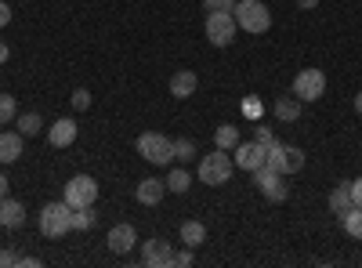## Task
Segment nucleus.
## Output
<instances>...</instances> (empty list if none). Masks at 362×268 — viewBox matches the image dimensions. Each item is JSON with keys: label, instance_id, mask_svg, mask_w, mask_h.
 <instances>
[{"label": "nucleus", "instance_id": "bb28decb", "mask_svg": "<svg viewBox=\"0 0 362 268\" xmlns=\"http://www.w3.org/2000/svg\"><path fill=\"white\" fill-rule=\"evenodd\" d=\"M192 156H196V141H192V138H177V141H174V160L185 163V160H192Z\"/></svg>", "mask_w": 362, "mask_h": 268}, {"label": "nucleus", "instance_id": "7c9ffc66", "mask_svg": "<svg viewBox=\"0 0 362 268\" xmlns=\"http://www.w3.org/2000/svg\"><path fill=\"white\" fill-rule=\"evenodd\" d=\"M174 264H177V268H189V264H192V247H185L181 254H174Z\"/></svg>", "mask_w": 362, "mask_h": 268}, {"label": "nucleus", "instance_id": "4c0bfd02", "mask_svg": "<svg viewBox=\"0 0 362 268\" xmlns=\"http://www.w3.org/2000/svg\"><path fill=\"white\" fill-rule=\"evenodd\" d=\"M4 58H8V47H4V44H0V62H4Z\"/></svg>", "mask_w": 362, "mask_h": 268}, {"label": "nucleus", "instance_id": "5701e85b", "mask_svg": "<svg viewBox=\"0 0 362 268\" xmlns=\"http://www.w3.org/2000/svg\"><path fill=\"white\" fill-rule=\"evenodd\" d=\"M341 221H344V232L351 235V240H362V206H351Z\"/></svg>", "mask_w": 362, "mask_h": 268}, {"label": "nucleus", "instance_id": "423d86ee", "mask_svg": "<svg viewBox=\"0 0 362 268\" xmlns=\"http://www.w3.org/2000/svg\"><path fill=\"white\" fill-rule=\"evenodd\" d=\"M264 167L279 170V174H297L300 167H305V153H300V148H293V145L272 141V145H268V156H264Z\"/></svg>", "mask_w": 362, "mask_h": 268}, {"label": "nucleus", "instance_id": "6ab92c4d", "mask_svg": "<svg viewBox=\"0 0 362 268\" xmlns=\"http://www.w3.org/2000/svg\"><path fill=\"white\" fill-rule=\"evenodd\" d=\"M351 206H355V199H351V189H348V182H341L334 192H329V211L344 218V214L351 211Z\"/></svg>", "mask_w": 362, "mask_h": 268}, {"label": "nucleus", "instance_id": "2eb2a0df", "mask_svg": "<svg viewBox=\"0 0 362 268\" xmlns=\"http://www.w3.org/2000/svg\"><path fill=\"white\" fill-rule=\"evenodd\" d=\"M196 87H199V76H196L192 69H177V73L170 76V95H174V98H192Z\"/></svg>", "mask_w": 362, "mask_h": 268}, {"label": "nucleus", "instance_id": "9b49d317", "mask_svg": "<svg viewBox=\"0 0 362 268\" xmlns=\"http://www.w3.org/2000/svg\"><path fill=\"white\" fill-rule=\"evenodd\" d=\"M141 264H148V268H167V264H174L170 243H167V240H148V243H141Z\"/></svg>", "mask_w": 362, "mask_h": 268}, {"label": "nucleus", "instance_id": "393cba45", "mask_svg": "<svg viewBox=\"0 0 362 268\" xmlns=\"http://www.w3.org/2000/svg\"><path fill=\"white\" fill-rule=\"evenodd\" d=\"M189 185H192V177L181 170V167L167 174V192H189Z\"/></svg>", "mask_w": 362, "mask_h": 268}, {"label": "nucleus", "instance_id": "ddd939ff", "mask_svg": "<svg viewBox=\"0 0 362 268\" xmlns=\"http://www.w3.org/2000/svg\"><path fill=\"white\" fill-rule=\"evenodd\" d=\"M76 134H80V127H76V120H54L51 127H47V141L54 145V148H69L73 141H76Z\"/></svg>", "mask_w": 362, "mask_h": 268}, {"label": "nucleus", "instance_id": "1a4fd4ad", "mask_svg": "<svg viewBox=\"0 0 362 268\" xmlns=\"http://www.w3.org/2000/svg\"><path fill=\"white\" fill-rule=\"evenodd\" d=\"M254 182H257V189H261V196H264L268 203H283V199L290 196V189L283 185V174L272 170V167H257V170H254Z\"/></svg>", "mask_w": 362, "mask_h": 268}, {"label": "nucleus", "instance_id": "a211bd4d", "mask_svg": "<svg viewBox=\"0 0 362 268\" xmlns=\"http://www.w3.org/2000/svg\"><path fill=\"white\" fill-rule=\"evenodd\" d=\"M300 109H305V102H300L297 95H290V98H276V120L293 124L297 116H300Z\"/></svg>", "mask_w": 362, "mask_h": 268}, {"label": "nucleus", "instance_id": "f03ea898", "mask_svg": "<svg viewBox=\"0 0 362 268\" xmlns=\"http://www.w3.org/2000/svg\"><path fill=\"white\" fill-rule=\"evenodd\" d=\"M37 225H40V232L47 235V240H58V235L73 232V206L66 199L62 203H47L44 211L37 214Z\"/></svg>", "mask_w": 362, "mask_h": 268}, {"label": "nucleus", "instance_id": "f8f14e48", "mask_svg": "<svg viewBox=\"0 0 362 268\" xmlns=\"http://www.w3.org/2000/svg\"><path fill=\"white\" fill-rule=\"evenodd\" d=\"M105 243H109V250L112 254H131L134 250V243H138V232H134V225H112L109 228V235H105Z\"/></svg>", "mask_w": 362, "mask_h": 268}, {"label": "nucleus", "instance_id": "4468645a", "mask_svg": "<svg viewBox=\"0 0 362 268\" xmlns=\"http://www.w3.org/2000/svg\"><path fill=\"white\" fill-rule=\"evenodd\" d=\"M134 196H138V203H145V206H156V203L167 196V182H160V177H141V182L134 185Z\"/></svg>", "mask_w": 362, "mask_h": 268}, {"label": "nucleus", "instance_id": "473e14b6", "mask_svg": "<svg viewBox=\"0 0 362 268\" xmlns=\"http://www.w3.org/2000/svg\"><path fill=\"white\" fill-rule=\"evenodd\" d=\"M8 22H11V8L4 4V0H0V29H4Z\"/></svg>", "mask_w": 362, "mask_h": 268}, {"label": "nucleus", "instance_id": "dca6fc26", "mask_svg": "<svg viewBox=\"0 0 362 268\" xmlns=\"http://www.w3.org/2000/svg\"><path fill=\"white\" fill-rule=\"evenodd\" d=\"M0 225H4V228H22L25 225V206L18 199L4 196V199H0Z\"/></svg>", "mask_w": 362, "mask_h": 268}, {"label": "nucleus", "instance_id": "f704fd0d", "mask_svg": "<svg viewBox=\"0 0 362 268\" xmlns=\"http://www.w3.org/2000/svg\"><path fill=\"white\" fill-rule=\"evenodd\" d=\"M315 4H319V0H297V8H305V11H312Z\"/></svg>", "mask_w": 362, "mask_h": 268}, {"label": "nucleus", "instance_id": "a878e982", "mask_svg": "<svg viewBox=\"0 0 362 268\" xmlns=\"http://www.w3.org/2000/svg\"><path fill=\"white\" fill-rule=\"evenodd\" d=\"M95 218H98V214H95V206H76V211H73V228L83 232V228L95 225Z\"/></svg>", "mask_w": 362, "mask_h": 268}, {"label": "nucleus", "instance_id": "f3484780", "mask_svg": "<svg viewBox=\"0 0 362 268\" xmlns=\"http://www.w3.org/2000/svg\"><path fill=\"white\" fill-rule=\"evenodd\" d=\"M22 134L18 131H4L0 134V163H15V160H22Z\"/></svg>", "mask_w": 362, "mask_h": 268}, {"label": "nucleus", "instance_id": "b1692460", "mask_svg": "<svg viewBox=\"0 0 362 268\" xmlns=\"http://www.w3.org/2000/svg\"><path fill=\"white\" fill-rule=\"evenodd\" d=\"M15 120H18V102L4 91V95H0V124L8 127V124H15Z\"/></svg>", "mask_w": 362, "mask_h": 268}, {"label": "nucleus", "instance_id": "c9c22d12", "mask_svg": "<svg viewBox=\"0 0 362 268\" xmlns=\"http://www.w3.org/2000/svg\"><path fill=\"white\" fill-rule=\"evenodd\" d=\"M4 196H8V177L0 174V199H4Z\"/></svg>", "mask_w": 362, "mask_h": 268}, {"label": "nucleus", "instance_id": "c756f323", "mask_svg": "<svg viewBox=\"0 0 362 268\" xmlns=\"http://www.w3.org/2000/svg\"><path fill=\"white\" fill-rule=\"evenodd\" d=\"M254 141H261V145L268 148L272 141H276V138H272V127H264V124H261V127H254Z\"/></svg>", "mask_w": 362, "mask_h": 268}, {"label": "nucleus", "instance_id": "f257e3e1", "mask_svg": "<svg viewBox=\"0 0 362 268\" xmlns=\"http://www.w3.org/2000/svg\"><path fill=\"white\" fill-rule=\"evenodd\" d=\"M138 156L153 167H170L174 163V141L160 131H145V134H138Z\"/></svg>", "mask_w": 362, "mask_h": 268}, {"label": "nucleus", "instance_id": "6e6552de", "mask_svg": "<svg viewBox=\"0 0 362 268\" xmlns=\"http://www.w3.org/2000/svg\"><path fill=\"white\" fill-rule=\"evenodd\" d=\"M293 95L300 102H319L326 95V73L322 69H300L293 76Z\"/></svg>", "mask_w": 362, "mask_h": 268}, {"label": "nucleus", "instance_id": "2f4dec72", "mask_svg": "<svg viewBox=\"0 0 362 268\" xmlns=\"http://www.w3.org/2000/svg\"><path fill=\"white\" fill-rule=\"evenodd\" d=\"M348 189H351V199H355V206H362V177L348 182Z\"/></svg>", "mask_w": 362, "mask_h": 268}, {"label": "nucleus", "instance_id": "c85d7f7f", "mask_svg": "<svg viewBox=\"0 0 362 268\" xmlns=\"http://www.w3.org/2000/svg\"><path fill=\"white\" fill-rule=\"evenodd\" d=\"M206 11H235V0H203Z\"/></svg>", "mask_w": 362, "mask_h": 268}, {"label": "nucleus", "instance_id": "aec40b11", "mask_svg": "<svg viewBox=\"0 0 362 268\" xmlns=\"http://www.w3.org/2000/svg\"><path fill=\"white\" fill-rule=\"evenodd\" d=\"M181 243L185 247H203L206 243V228H203V221H181Z\"/></svg>", "mask_w": 362, "mask_h": 268}, {"label": "nucleus", "instance_id": "4be33fe9", "mask_svg": "<svg viewBox=\"0 0 362 268\" xmlns=\"http://www.w3.org/2000/svg\"><path fill=\"white\" fill-rule=\"evenodd\" d=\"M214 145L225 148V153H228V148H235V145H239V127H235V124H221V127L214 131Z\"/></svg>", "mask_w": 362, "mask_h": 268}, {"label": "nucleus", "instance_id": "20e7f679", "mask_svg": "<svg viewBox=\"0 0 362 268\" xmlns=\"http://www.w3.org/2000/svg\"><path fill=\"white\" fill-rule=\"evenodd\" d=\"M232 156L225 153V148H214L210 156L199 160V182L203 185H225L228 177H232Z\"/></svg>", "mask_w": 362, "mask_h": 268}, {"label": "nucleus", "instance_id": "e433bc0d", "mask_svg": "<svg viewBox=\"0 0 362 268\" xmlns=\"http://www.w3.org/2000/svg\"><path fill=\"white\" fill-rule=\"evenodd\" d=\"M355 109H358V112H362V91H358V95H355Z\"/></svg>", "mask_w": 362, "mask_h": 268}, {"label": "nucleus", "instance_id": "39448f33", "mask_svg": "<svg viewBox=\"0 0 362 268\" xmlns=\"http://www.w3.org/2000/svg\"><path fill=\"white\" fill-rule=\"evenodd\" d=\"M206 40L214 44V47H228L235 40V15L232 11H206Z\"/></svg>", "mask_w": 362, "mask_h": 268}, {"label": "nucleus", "instance_id": "0eeeda50", "mask_svg": "<svg viewBox=\"0 0 362 268\" xmlns=\"http://www.w3.org/2000/svg\"><path fill=\"white\" fill-rule=\"evenodd\" d=\"M95 199H98V182L90 174H76L66 182V203L73 211L76 206H95Z\"/></svg>", "mask_w": 362, "mask_h": 268}, {"label": "nucleus", "instance_id": "cd10ccee", "mask_svg": "<svg viewBox=\"0 0 362 268\" xmlns=\"http://www.w3.org/2000/svg\"><path fill=\"white\" fill-rule=\"evenodd\" d=\"M69 102H73V109H80V112H83V109H90V91H87V87H76Z\"/></svg>", "mask_w": 362, "mask_h": 268}, {"label": "nucleus", "instance_id": "9d476101", "mask_svg": "<svg viewBox=\"0 0 362 268\" xmlns=\"http://www.w3.org/2000/svg\"><path fill=\"white\" fill-rule=\"evenodd\" d=\"M264 156H268V148L261 145V141H239L235 145V153H232V163H239L243 170H257V167H264Z\"/></svg>", "mask_w": 362, "mask_h": 268}, {"label": "nucleus", "instance_id": "72a5a7b5", "mask_svg": "<svg viewBox=\"0 0 362 268\" xmlns=\"http://www.w3.org/2000/svg\"><path fill=\"white\" fill-rule=\"evenodd\" d=\"M0 264H18V257L11 250H0Z\"/></svg>", "mask_w": 362, "mask_h": 268}, {"label": "nucleus", "instance_id": "412c9836", "mask_svg": "<svg viewBox=\"0 0 362 268\" xmlns=\"http://www.w3.org/2000/svg\"><path fill=\"white\" fill-rule=\"evenodd\" d=\"M18 134L22 138H37L44 131V120H40V112H18Z\"/></svg>", "mask_w": 362, "mask_h": 268}, {"label": "nucleus", "instance_id": "7ed1b4c3", "mask_svg": "<svg viewBox=\"0 0 362 268\" xmlns=\"http://www.w3.org/2000/svg\"><path fill=\"white\" fill-rule=\"evenodd\" d=\"M232 15H235V25L243 29V33H268L272 29V11L261 0H239Z\"/></svg>", "mask_w": 362, "mask_h": 268}]
</instances>
